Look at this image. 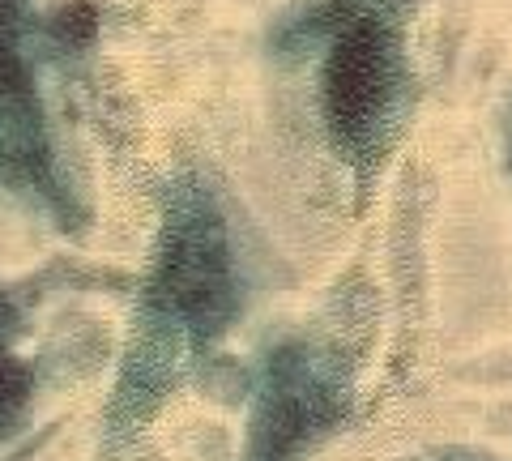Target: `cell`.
<instances>
[{
	"instance_id": "cell-1",
	"label": "cell",
	"mask_w": 512,
	"mask_h": 461,
	"mask_svg": "<svg viewBox=\"0 0 512 461\" xmlns=\"http://www.w3.org/2000/svg\"><path fill=\"white\" fill-rule=\"evenodd\" d=\"M235 304L239 274L227 222L210 197L188 188L167 214V235L133 312V333L107 406V453H116L154 415L192 359L210 351Z\"/></svg>"
},
{
	"instance_id": "cell-3",
	"label": "cell",
	"mask_w": 512,
	"mask_h": 461,
	"mask_svg": "<svg viewBox=\"0 0 512 461\" xmlns=\"http://www.w3.org/2000/svg\"><path fill=\"white\" fill-rule=\"evenodd\" d=\"M18 389H22V363H18V355H13L5 325H0V410H9Z\"/></svg>"
},
{
	"instance_id": "cell-2",
	"label": "cell",
	"mask_w": 512,
	"mask_h": 461,
	"mask_svg": "<svg viewBox=\"0 0 512 461\" xmlns=\"http://www.w3.org/2000/svg\"><path fill=\"white\" fill-rule=\"evenodd\" d=\"M410 99L402 22L384 0H346L333 13L320 60V116L350 163H376Z\"/></svg>"
}]
</instances>
